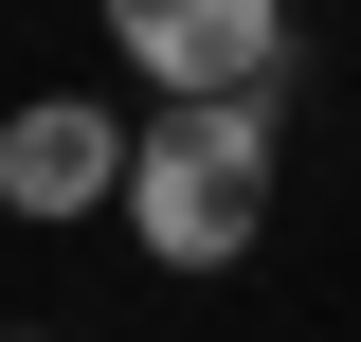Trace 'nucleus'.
<instances>
[{
    "mask_svg": "<svg viewBox=\"0 0 361 342\" xmlns=\"http://www.w3.org/2000/svg\"><path fill=\"white\" fill-rule=\"evenodd\" d=\"M145 163V127H109L90 90H37L18 127H0V216H109Z\"/></svg>",
    "mask_w": 361,
    "mask_h": 342,
    "instance_id": "7ed1b4c3",
    "label": "nucleus"
},
{
    "mask_svg": "<svg viewBox=\"0 0 361 342\" xmlns=\"http://www.w3.org/2000/svg\"><path fill=\"white\" fill-rule=\"evenodd\" d=\"M109 54H127L163 108H235L289 54V0H109Z\"/></svg>",
    "mask_w": 361,
    "mask_h": 342,
    "instance_id": "f03ea898",
    "label": "nucleus"
},
{
    "mask_svg": "<svg viewBox=\"0 0 361 342\" xmlns=\"http://www.w3.org/2000/svg\"><path fill=\"white\" fill-rule=\"evenodd\" d=\"M271 216V90L235 108H145V163H127V234L163 270H235Z\"/></svg>",
    "mask_w": 361,
    "mask_h": 342,
    "instance_id": "f257e3e1",
    "label": "nucleus"
}]
</instances>
